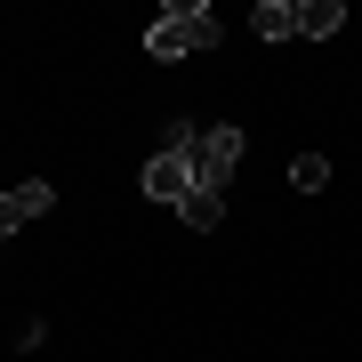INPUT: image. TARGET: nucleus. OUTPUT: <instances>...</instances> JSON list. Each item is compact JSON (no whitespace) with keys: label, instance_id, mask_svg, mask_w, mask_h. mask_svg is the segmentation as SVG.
Instances as JSON below:
<instances>
[{"label":"nucleus","instance_id":"1","mask_svg":"<svg viewBox=\"0 0 362 362\" xmlns=\"http://www.w3.org/2000/svg\"><path fill=\"white\" fill-rule=\"evenodd\" d=\"M194 49H218V16L202 8V0H177V8L153 16V33H145V57H194Z\"/></svg>","mask_w":362,"mask_h":362},{"label":"nucleus","instance_id":"2","mask_svg":"<svg viewBox=\"0 0 362 362\" xmlns=\"http://www.w3.org/2000/svg\"><path fill=\"white\" fill-rule=\"evenodd\" d=\"M233 161H242V129H233V121H218V129H202V145H194V185H218V194H226Z\"/></svg>","mask_w":362,"mask_h":362},{"label":"nucleus","instance_id":"3","mask_svg":"<svg viewBox=\"0 0 362 362\" xmlns=\"http://www.w3.org/2000/svg\"><path fill=\"white\" fill-rule=\"evenodd\" d=\"M145 194H153L161 209H177L185 194H194V161H185V153H153V161H145Z\"/></svg>","mask_w":362,"mask_h":362},{"label":"nucleus","instance_id":"4","mask_svg":"<svg viewBox=\"0 0 362 362\" xmlns=\"http://www.w3.org/2000/svg\"><path fill=\"white\" fill-rule=\"evenodd\" d=\"M49 202H57V194H49L40 177H33V185H8V194H0V242H8L25 218H49Z\"/></svg>","mask_w":362,"mask_h":362},{"label":"nucleus","instance_id":"5","mask_svg":"<svg viewBox=\"0 0 362 362\" xmlns=\"http://www.w3.org/2000/svg\"><path fill=\"white\" fill-rule=\"evenodd\" d=\"M169 218H185V226H194V233H209V226L226 218V194H218V185H194V194H185L177 209H169Z\"/></svg>","mask_w":362,"mask_h":362},{"label":"nucleus","instance_id":"6","mask_svg":"<svg viewBox=\"0 0 362 362\" xmlns=\"http://www.w3.org/2000/svg\"><path fill=\"white\" fill-rule=\"evenodd\" d=\"M338 25H346V8H338V0H298V40H330Z\"/></svg>","mask_w":362,"mask_h":362},{"label":"nucleus","instance_id":"7","mask_svg":"<svg viewBox=\"0 0 362 362\" xmlns=\"http://www.w3.org/2000/svg\"><path fill=\"white\" fill-rule=\"evenodd\" d=\"M250 25H258V40H290V33H298V8H290V0H258Z\"/></svg>","mask_w":362,"mask_h":362},{"label":"nucleus","instance_id":"8","mask_svg":"<svg viewBox=\"0 0 362 362\" xmlns=\"http://www.w3.org/2000/svg\"><path fill=\"white\" fill-rule=\"evenodd\" d=\"M290 185H298V194H322V185H330V161L322 153H298L290 161Z\"/></svg>","mask_w":362,"mask_h":362}]
</instances>
